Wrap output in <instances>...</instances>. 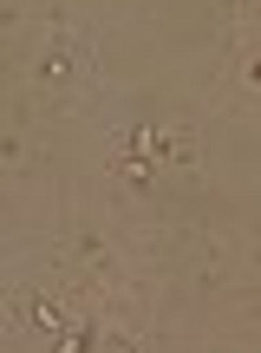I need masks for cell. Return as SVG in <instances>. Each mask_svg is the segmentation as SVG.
<instances>
[{"mask_svg":"<svg viewBox=\"0 0 261 353\" xmlns=\"http://www.w3.org/2000/svg\"><path fill=\"white\" fill-rule=\"evenodd\" d=\"M7 314H13V327H26V334H59V327L79 321L65 288H13L7 294Z\"/></svg>","mask_w":261,"mask_h":353,"instance_id":"obj_1","label":"cell"},{"mask_svg":"<svg viewBox=\"0 0 261 353\" xmlns=\"http://www.w3.org/2000/svg\"><path fill=\"white\" fill-rule=\"evenodd\" d=\"M72 72H79V52L65 46V39H59V46H46V52H39V65H33V79H39V85H65Z\"/></svg>","mask_w":261,"mask_h":353,"instance_id":"obj_2","label":"cell"},{"mask_svg":"<svg viewBox=\"0 0 261 353\" xmlns=\"http://www.w3.org/2000/svg\"><path fill=\"white\" fill-rule=\"evenodd\" d=\"M112 353H137V347H131V341H125V334H112Z\"/></svg>","mask_w":261,"mask_h":353,"instance_id":"obj_3","label":"cell"}]
</instances>
